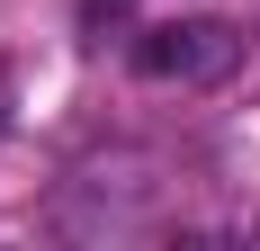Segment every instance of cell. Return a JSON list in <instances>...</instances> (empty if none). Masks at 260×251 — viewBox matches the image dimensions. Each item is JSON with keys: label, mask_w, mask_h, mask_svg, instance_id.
<instances>
[{"label": "cell", "mask_w": 260, "mask_h": 251, "mask_svg": "<svg viewBox=\"0 0 260 251\" xmlns=\"http://www.w3.org/2000/svg\"><path fill=\"white\" fill-rule=\"evenodd\" d=\"M126 9H135V0H81V27H117Z\"/></svg>", "instance_id": "2"}, {"label": "cell", "mask_w": 260, "mask_h": 251, "mask_svg": "<svg viewBox=\"0 0 260 251\" xmlns=\"http://www.w3.org/2000/svg\"><path fill=\"white\" fill-rule=\"evenodd\" d=\"M242 63V36L224 18H161L135 36V72L144 81H180V90H215V81H234Z\"/></svg>", "instance_id": "1"}, {"label": "cell", "mask_w": 260, "mask_h": 251, "mask_svg": "<svg viewBox=\"0 0 260 251\" xmlns=\"http://www.w3.org/2000/svg\"><path fill=\"white\" fill-rule=\"evenodd\" d=\"M251 233H260V225H251Z\"/></svg>", "instance_id": "3"}]
</instances>
